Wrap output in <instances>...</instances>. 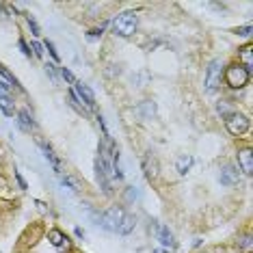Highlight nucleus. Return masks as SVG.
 Here are the masks:
<instances>
[{"label":"nucleus","instance_id":"9b49d317","mask_svg":"<svg viewBox=\"0 0 253 253\" xmlns=\"http://www.w3.org/2000/svg\"><path fill=\"white\" fill-rule=\"evenodd\" d=\"M37 145H39V149H42V152H43V156H45V160H50V165H52V169L56 171V173H61V160H59V158H56L54 149H52V147H50V145H45V143H43V141H39V143H37Z\"/></svg>","mask_w":253,"mask_h":253},{"label":"nucleus","instance_id":"473e14b6","mask_svg":"<svg viewBox=\"0 0 253 253\" xmlns=\"http://www.w3.org/2000/svg\"><path fill=\"white\" fill-rule=\"evenodd\" d=\"M2 97H7V89H4V84L0 83V100H2Z\"/></svg>","mask_w":253,"mask_h":253},{"label":"nucleus","instance_id":"20e7f679","mask_svg":"<svg viewBox=\"0 0 253 253\" xmlns=\"http://www.w3.org/2000/svg\"><path fill=\"white\" fill-rule=\"evenodd\" d=\"M223 61H210L208 70H206V89L208 91H216L218 87H221V80H223Z\"/></svg>","mask_w":253,"mask_h":253},{"label":"nucleus","instance_id":"393cba45","mask_svg":"<svg viewBox=\"0 0 253 253\" xmlns=\"http://www.w3.org/2000/svg\"><path fill=\"white\" fill-rule=\"evenodd\" d=\"M31 48H33V54L42 59V56H43V45L39 43V42H33V45H31Z\"/></svg>","mask_w":253,"mask_h":253},{"label":"nucleus","instance_id":"5701e85b","mask_svg":"<svg viewBox=\"0 0 253 253\" xmlns=\"http://www.w3.org/2000/svg\"><path fill=\"white\" fill-rule=\"evenodd\" d=\"M45 74H48V76L52 78V83H54V84L59 83V78H56V67L52 65V63H45Z\"/></svg>","mask_w":253,"mask_h":253},{"label":"nucleus","instance_id":"7ed1b4c3","mask_svg":"<svg viewBox=\"0 0 253 253\" xmlns=\"http://www.w3.org/2000/svg\"><path fill=\"white\" fill-rule=\"evenodd\" d=\"M225 128L229 134L234 136H243L247 130H249V117L238 111H232L229 115H225Z\"/></svg>","mask_w":253,"mask_h":253},{"label":"nucleus","instance_id":"6ab92c4d","mask_svg":"<svg viewBox=\"0 0 253 253\" xmlns=\"http://www.w3.org/2000/svg\"><path fill=\"white\" fill-rule=\"evenodd\" d=\"M0 111L7 115V117H11V115H13V111H15L13 102H11L9 97H2V100H0Z\"/></svg>","mask_w":253,"mask_h":253},{"label":"nucleus","instance_id":"6e6552de","mask_svg":"<svg viewBox=\"0 0 253 253\" xmlns=\"http://www.w3.org/2000/svg\"><path fill=\"white\" fill-rule=\"evenodd\" d=\"M221 184L223 186H236V184H238V180H240V175H238V171L234 169L232 165H225L221 169Z\"/></svg>","mask_w":253,"mask_h":253},{"label":"nucleus","instance_id":"ddd939ff","mask_svg":"<svg viewBox=\"0 0 253 253\" xmlns=\"http://www.w3.org/2000/svg\"><path fill=\"white\" fill-rule=\"evenodd\" d=\"M143 169H145V175H147V180H154L158 173V165H156V160L152 158V154H145L143 156Z\"/></svg>","mask_w":253,"mask_h":253},{"label":"nucleus","instance_id":"412c9836","mask_svg":"<svg viewBox=\"0 0 253 253\" xmlns=\"http://www.w3.org/2000/svg\"><path fill=\"white\" fill-rule=\"evenodd\" d=\"M70 104H72L74 108H76V111H78L80 115H87V108L80 104V100L76 97V93H74V91H70Z\"/></svg>","mask_w":253,"mask_h":253},{"label":"nucleus","instance_id":"39448f33","mask_svg":"<svg viewBox=\"0 0 253 253\" xmlns=\"http://www.w3.org/2000/svg\"><path fill=\"white\" fill-rule=\"evenodd\" d=\"M108 173L113 175L111 165H108L104 158H97L95 160V180H97V184H100L102 191H104L106 195H111L113 193V186H111V180H108Z\"/></svg>","mask_w":253,"mask_h":253},{"label":"nucleus","instance_id":"423d86ee","mask_svg":"<svg viewBox=\"0 0 253 253\" xmlns=\"http://www.w3.org/2000/svg\"><path fill=\"white\" fill-rule=\"evenodd\" d=\"M124 216H126L124 208H119V206H113L111 210H106L104 214H102L100 225H102V227H106L108 232H117V227H119V223H122V218H124Z\"/></svg>","mask_w":253,"mask_h":253},{"label":"nucleus","instance_id":"aec40b11","mask_svg":"<svg viewBox=\"0 0 253 253\" xmlns=\"http://www.w3.org/2000/svg\"><path fill=\"white\" fill-rule=\"evenodd\" d=\"M0 76H2L4 80H7V83L11 84V87H20V84H18V80H15V76H13V74H11V72H9L4 65H0Z\"/></svg>","mask_w":253,"mask_h":253},{"label":"nucleus","instance_id":"7c9ffc66","mask_svg":"<svg viewBox=\"0 0 253 253\" xmlns=\"http://www.w3.org/2000/svg\"><path fill=\"white\" fill-rule=\"evenodd\" d=\"M238 35L249 37V35H251V26H243V28H238Z\"/></svg>","mask_w":253,"mask_h":253},{"label":"nucleus","instance_id":"2eb2a0df","mask_svg":"<svg viewBox=\"0 0 253 253\" xmlns=\"http://www.w3.org/2000/svg\"><path fill=\"white\" fill-rule=\"evenodd\" d=\"M240 59H243V63H245V70L247 72H251V67H253V45L251 43H247V45H243L240 48Z\"/></svg>","mask_w":253,"mask_h":253},{"label":"nucleus","instance_id":"dca6fc26","mask_svg":"<svg viewBox=\"0 0 253 253\" xmlns=\"http://www.w3.org/2000/svg\"><path fill=\"white\" fill-rule=\"evenodd\" d=\"M134 216H130V214H126L124 218H122V223H119V227H117V232L122 234V236H128L132 229H134Z\"/></svg>","mask_w":253,"mask_h":253},{"label":"nucleus","instance_id":"b1692460","mask_svg":"<svg viewBox=\"0 0 253 253\" xmlns=\"http://www.w3.org/2000/svg\"><path fill=\"white\" fill-rule=\"evenodd\" d=\"M26 22H28V26H31V31H33V35H39V33H42V31H39V24H37V22H35V18H33V15H26Z\"/></svg>","mask_w":253,"mask_h":253},{"label":"nucleus","instance_id":"a878e982","mask_svg":"<svg viewBox=\"0 0 253 253\" xmlns=\"http://www.w3.org/2000/svg\"><path fill=\"white\" fill-rule=\"evenodd\" d=\"M18 45H20V50H22V54H24V56H31V54H33V52H31V48H28V45H26L24 39H20Z\"/></svg>","mask_w":253,"mask_h":253},{"label":"nucleus","instance_id":"0eeeda50","mask_svg":"<svg viewBox=\"0 0 253 253\" xmlns=\"http://www.w3.org/2000/svg\"><path fill=\"white\" fill-rule=\"evenodd\" d=\"M238 167H240V171L247 175H251L253 173V152H251V147H245V149H240L238 154Z\"/></svg>","mask_w":253,"mask_h":253},{"label":"nucleus","instance_id":"4468645a","mask_svg":"<svg viewBox=\"0 0 253 253\" xmlns=\"http://www.w3.org/2000/svg\"><path fill=\"white\" fill-rule=\"evenodd\" d=\"M18 122H20V128L31 132L33 128H35V122H33V115L26 111V108H22V111L18 113Z\"/></svg>","mask_w":253,"mask_h":253},{"label":"nucleus","instance_id":"9d476101","mask_svg":"<svg viewBox=\"0 0 253 253\" xmlns=\"http://www.w3.org/2000/svg\"><path fill=\"white\" fill-rule=\"evenodd\" d=\"M48 240L56 247V249H70V240H67V236L63 234L61 229H50V232H48Z\"/></svg>","mask_w":253,"mask_h":253},{"label":"nucleus","instance_id":"f8f14e48","mask_svg":"<svg viewBox=\"0 0 253 253\" xmlns=\"http://www.w3.org/2000/svg\"><path fill=\"white\" fill-rule=\"evenodd\" d=\"M156 236L165 247H175V238H173V234L169 232L167 225H156Z\"/></svg>","mask_w":253,"mask_h":253},{"label":"nucleus","instance_id":"4be33fe9","mask_svg":"<svg viewBox=\"0 0 253 253\" xmlns=\"http://www.w3.org/2000/svg\"><path fill=\"white\" fill-rule=\"evenodd\" d=\"M238 245H240V249H243V251L251 253V249H253V240H251V236H249V234L243 236V238L238 240Z\"/></svg>","mask_w":253,"mask_h":253},{"label":"nucleus","instance_id":"f03ea898","mask_svg":"<svg viewBox=\"0 0 253 253\" xmlns=\"http://www.w3.org/2000/svg\"><path fill=\"white\" fill-rule=\"evenodd\" d=\"M249 78H251V72H247L240 63H232V65H227L223 70V80L232 89H243L249 83Z\"/></svg>","mask_w":253,"mask_h":253},{"label":"nucleus","instance_id":"c85d7f7f","mask_svg":"<svg viewBox=\"0 0 253 253\" xmlns=\"http://www.w3.org/2000/svg\"><path fill=\"white\" fill-rule=\"evenodd\" d=\"M218 113H223V115H229V113H232V108H229L227 106V102H218Z\"/></svg>","mask_w":253,"mask_h":253},{"label":"nucleus","instance_id":"2f4dec72","mask_svg":"<svg viewBox=\"0 0 253 253\" xmlns=\"http://www.w3.org/2000/svg\"><path fill=\"white\" fill-rule=\"evenodd\" d=\"M15 180H18V184H20V188H26V182H24V177L20 175V171H15Z\"/></svg>","mask_w":253,"mask_h":253},{"label":"nucleus","instance_id":"72a5a7b5","mask_svg":"<svg viewBox=\"0 0 253 253\" xmlns=\"http://www.w3.org/2000/svg\"><path fill=\"white\" fill-rule=\"evenodd\" d=\"M156 253H163V251H156Z\"/></svg>","mask_w":253,"mask_h":253},{"label":"nucleus","instance_id":"cd10ccee","mask_svg":"<svg viewBox=\"0 0 253 253\" xmlns=\"http://www.w3.org/2000/svg\"><path fill=\"white\" fill-rule=\"evenodd\" d=\"M45 48L50 50V54H52V59H54V61H59V59H61L59 52H56V50H54V43H52V42H45Z\"/></svg>","mask_w":253,"mask_h":253},{"label":"nucleus","instance_id":"f257e3e1","mask_svg":"<svg viewBox=\"0 0 253 253\" xmlns=\"http://www.w3.org/2000/svg\"><path fill=\"white\" fill-rule=\"evenodd\" d=\"M136 26H139V15L136 11H124L119 13L113 22V33L119 37H132L136 33Z\"/></svg>","mask_w":253,"mask_h":253},{"label":"nucleus","instance_id":"bb28decb","mask_svg":"<svg viewBox=\"0 0 253 253\" xmlns=\"http://www.w3.org/2000/svg\"><path fill=\"white\" fill-rule=\"evenodd\" d=\"M61 76L67 80V83H76V80H74V74L70 72V70H65V67H61Z\"/></svg>","mask_w":253,"mask_h":253},{"label":"nucleus","instance_id":"a211bd4d","mask_svg":"<svg viewBox=\"0 0 253 253\" xmlns=\"http://www.w3.org/2000/svg\"><path fill=\"white\" fill-rule=\"evenodd\" d=\"M61 182H63V186H70L72 191H76V193L83 191V184H80L74 175H61Z\"/></svg>","mask_w":253,"mask_h":253},{"label":"nucleus","instance_id":"f3484780","mask_svg":"<svg viewBox=\"0 0 253 253\" xmlns=\"http://www.w3.org/2000/svg\"><path fill=\"white\" fill-rule=\"evenodd\" d=\"M191 165H193V158H191V156H180V158H177V163H175L177 173L184 175L188 169H191Z\"/></svg>","mask_w":253,"mask_h":253},{"label":"nucleus","instance_id":"c756f323","mask_svg":"<svg viewBox=\"0 0 253 253\" xmlns=\"http://www.w3.org/2000/svg\"><path fill=\"white\" fill-rule=\"evenodd\" d=\"M102 33H104V26H100V28H93V31H89V39L102 37Z\"/></svg>","mask_w":253,"mask_h":253},{"label":"nucleus","instance_id":"1a4fd4ad","mask_svg":"<svg viewBox=\"0 0 253 253\" xmlns=\"http://www.w3.org/2000/svg\"><path fill=\"white\" fill-rule=\"evenodd\" d=\"M76 84V97L78 100H83L84 102V106H95V95H93V91H91L87 84H83V83H74Z\"/></svg>","mask_w":253,"mask_h":253}]
</instances>
